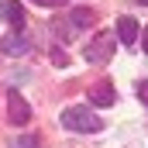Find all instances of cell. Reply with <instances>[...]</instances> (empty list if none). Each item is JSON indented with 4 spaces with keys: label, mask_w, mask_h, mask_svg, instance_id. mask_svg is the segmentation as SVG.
Segmentation results:
<instances>
[{
    "label": "cell",
    "mask_w": 148,
    "mask_h": 148,
    "mask_svg": "<svg viewBox=\"0 0 148 148\" xmlns=\"http://www.w3.org/2000/svg\"><path fill=\"white\" fill-rule=\"evenodd\" d=\"M62 127H66V131H79V134H93V131L103 127V117L93 114V107L76 103V107H66V110H62Z\"/></svg>",
    "instance_id": "6da1fadb"
},
{
    "label": "cell",
    "mask_w": 148,
    "mask_h": 148,
    "mask_svg": "<svg viewBox=\"0 0 148 148\" xmlns=\"http://www.w3.org/2000/svg\"><path fill=\"white\" fill-rule=\"evenodd\" d=\"M114 48H117V38H114L110 31H100V35L83 48V59L93 62V66H100V62H107V59L114 55Z\"/></svg>",
    "instance_id": "7a4b0ae2"
},
{
    "label": "cell",
    "mask_w": 148,
    "mask_h": 148,
    "mask_svg": "<svg viewBox=\"0 0 148 148\" xmlns=\"http://www.w3.org/2000/svg\"><path fill=\"white\" fill-rule=\"evenodd\" d=\"M7 107H10V124H28L31 121V107H28V100L17 93V90H7Z\"/></svg>",
    "instance_id": "3957f363"
},
{
    "label": "cell",
    "mask_w": 148,
    "mask_h": 148,
    "mask_svg": "<svg viewBox=\"0 0 148 148\" xmlns=\"http://www.w3.org/2000/svg\"><path fill=\"white\" fill-rule=\"evenodd\" d=\"M0 52H3V55L21 59V55H28V52H31V41L24 38V31H10V35L0 38Z\"/></svg>",
    "instance_id": "277c9868"
},
{
    "label": "cell",
    "mask_w": 148,
    "mask_h": 148,
    "mask_svg": "<svg viewBox=\"0 0 148 148\" xmlns=\"http://www.w3.org/2000/svg\"><path fill=\"white\" fill-rule=\"evenodd\" d=\"M0 17L14 31H21L24 28V7H21V0H0Z\"/></svg>",
    "instance_id": "5b68a950"
},
{
    "label": "cell",
    "mask_w": 148,
    "mask_h": 148,
    "mask_svg": "<svg viewBox=\"0 0 148 148\" xmlns=\"http://www.w3.org/2000/svg\"><path fill=\"white\" fill-rule=\"evenodd\" d=\"M138 38H141V28H138V21H134V17H127V14H121V17H117V41H124V45L131 48Z\"/></svg>",
    "instance_id": "8992f818"
},
{
    "label": "cell",
    "mask_w": 148,
    "mask_h": 148,
    "mask_svg": "<svg viewBox=\"0 0 148 148\" xmlns=\"http://www.w3.org/2000/svg\"><path fill=\"white\" fill-rule=\"evenodd\" d=\"M114 100H117V93H114L110 83H93V86H90V103H97V107H114Z\"/></svg>",
    "instance_id": "52a82bcc"
},
{
    "label": "cell",
    "mask_w": 148,
    "mask_h": 148,
    "mask_svg": "<svg viewBox=\"0 0 148 148\" xmlns=\"http://www.w3.org/2000/svg\"><path fill=\"white\" fill-rule=\"evenodd\" d=\"M93 24H97V14H93L90 7H76V10H69V28H73V31L93 28Z\"/></svg>",
    "instance_id": "ba28073f"
},
{
    "label": "cell",
    "mask_w": 148,
    "mask_h": 148,
    "mask_svg": "<svg viewBox=\"0 0 148 148\" xmlns=\"http://www.w3.org/2000/svg\"><path fill=\"white\" fill-rule=\"evenodd\" d=\"M10 148H41V145H38L35 134H21V138H14V141H10Z\"/></svg>",
    "instance_id": "9c48e42d"
},
{
    "label": "cell",
    "mask_w": 148,
    "mask_h": 148,
    "mask_svg": "<svg viewBox=\"0 0 148 148\" xmlns=\"http://www.w3.org/2000/svg\"><path fill=\"white\" fill-rule=\"evenodd\" d=\"M134 90H138V100H141V103L148 107V79H141V83H138Z\"/></svg>",
    "instance_id": "30bf717a"
},
{
    "label": "cell",
    "mask_w": 148,
    "mask_h": 148,
    "mask_svg": "<svg viewBox=\"0 0 148 148\" xmlns=\"http://www.w3.org/2000/svg\"><path fill=\"white\" fill-rule=\"evenodd\" d=\"M52 62H55V66H69V59H66V52H62V48H55V52H52Z\"/></svg>",
    "instance_id": "8fae6325"
},
{
    "label": "cell",
    "mask_w": 148,
    "mask_h": 148,
    "mask_svg": "<svg viewBox=\"0 0 148 148\" xmlns=\"http://www.w3.org/2000/svg\"><path fill=\"white\" fill-rule=\"evenodd\" d=\"M35 3H41V7H62L66 0H35Z\"/></svg>",
    "instance_id": "7c38bea8"
},
{
    "label": "cell",
    "mask_w": 148,
    "mask_h": 148,
    "mask_svg": "<svg viewBox=\"0 0 148 148\" xmlns=\"http://www.w3.org/2000/svg\"><path fill=\"white\" fill-rule=\"evenodd\" d=\"M141 48H145V55H148V28L141 31Z\"/></svg>",
    "instance_id": "4fadbf2b"
},
{
    "label": "cell",
    "mask_w": 148,
    "mask_h": 148,
    "mask_svg": "<svg viewBox=\"0 0 148 148\" xmlns=\"http://www.w3.org/2000/svg\"><path fill=\"white\" fill-rule=\"evenodd\" d=\"M134 3H141V7H148V0H134Z\"/></svg>",
    "instance_id": "5bb4252c"
}]
</instances>
